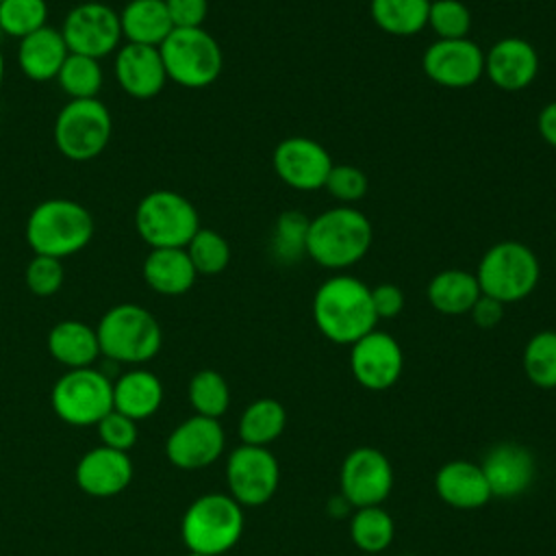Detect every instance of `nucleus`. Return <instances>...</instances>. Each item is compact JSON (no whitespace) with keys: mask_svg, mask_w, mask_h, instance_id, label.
<instances>
[{"mask_svg":"<svg viewBox=\"0 0 556 556\" xmlns=\"http://www.w3.org/2000/svg\"><path fill=\"white\" fill-rule=\"evenodd\" d=\"M313 319L326 339L341 345L356 343L376 330L371 287L350 274L330 276L313 295Z\"/></svg>","mask_w":556,"mask_h":556,"instance_id":"nucleus-1","label":"nucleus"},{"mask_svg":"<svg viewBox=\"0 0 556 556\" xmlns=\"http://www.w3.org/2000/svg\"><path fill=\"white\" fill-rule=\"evenodd\" d=\"M374 226L369 217L350 206H332L308 222L306 256L326 269L356 265L371 248Z\"/></svg>","mask_w":556,"mask_h":556,"instance_id":"nucleus-2","label":"nucleus"},{"mask_svg":"<svg viewBox=\"0 0 556 556\" xmlns=\"http://www.w3.org/2000/svg\"><path fill=\"white\" fill-rule=\"evenodd\" d=\"M24 235L35 254L63 261L87 248L93 237V217L76 200L48 198L28 213Z\"/></svg>","mask_w":556,"mask_h":556,"instance_id":"nucleus-3","label":"nucleus"},{"mask_svg":"<svg viewBox=\"0 0 556 556\" xmlns=\"http://www.w3.org/2000/svg\"><path fill=\"white\" fill-rule=\"evenodd\" d=\"M100 354L115 363H146L154 358L163 343L156 317L132 302L111 306L96 326Z\"/></svg>","mask_w":556,"mask_h":556,"instance_id":"nucleus-4","label":"nucleus"},{"mask_svg":"<svg viewBox=\"0 0 556 556\" xmlns=\"http://www.w3.org/2000/svg\"><path fill=\"white\" fill-rule=\"evenodd\" d=\"M539 278V258L532 248L521 241H500L491 245L476 269L480 291L502 304L528 298L536 289Z\"/></svg>","mask_w":556,"mask_h":556,"instance_id":"nucleus-5","label":"nucleus"},{"mask_svg":"<svg viewBox=\"0 0 556 556\" xmlns=\"http://www.w3.org/2000/svg\"><path fill=\"white\" fill-rule=\"evenodd\" d=\"M167 80L185 89H204L213 85L224 67V54L217 39L200 28H174L159 46Z\"/></svg>","mask_w":556,"mask_h":556,"instance_id":"nucleus-6","label":"nucleus"},{"mask_svg":"<svg viewBox=\"0 0 556 556\" xmlns=\"http://www.w3.org/2000/svg\"><path fill=\"white\" fill-rule=\"evenodd\" d=\"M243 513L241 506L222 493L198 497L185 513L180 534L189 552L217 556L228 552L241 536Z\"/></svg>","mask_w":556,"mask_h":556,"instance_id":"nucleus-7","label":"nucleus"},{"mask_svg":"<svg viewBox=\"0 0 556 556\" xmlns=\"http://www.w3.org/2000/svg\"><path fill=\"white\" fill-rule=\"evenodd\" d=\"M135 228L150 248H187L200 230V215L182 193L156 189L139 200Z\"/></svg>","mask_w":556,"mask_h":556,"instance_id":"nucleus-8","label":"nucleus"},{"mask_svg":"<svg viewBox=\"0 0 556 556\" xmlns=\"http://www.w3.org/2000/svg\"><path fill=\"white\" fill-rule=\"evenodd\" d=\"M54 143L70 161H89L102 154L113 135V117L98 98L70 100L54 119Z\"/></svg>","mask_w":556,"mask_h":556,"instance_id":"nucleus-9","label":"nucleus"},{"mask_svg":"<svg viewBox=\"0 0 556 556\" xmlns=\"http://www.w3.org/2000/svg\"><path fill=\"white\" fill-rule=\"evenodd\" d=\"M52 408L70 426H96L113 410V382L93 367L67 369L52 387Z\"/></svg>","mask_w":556,"mask_h":556,"instance_id":"nucleus-10","label":"nucleus"},{"mask_svg":"<svg viewBox=\"0 0 556 556\" xmlns=\"http://www.w3.org/2000/svg\"><path fill=\"white\" fill-rule=\"evenodd\" d=\"M59 30L70 52L98 61L115 52L122 43L119 13L111 4L98 0H87L72 7Z\"/></svg>","mask_w":556,"mask_h":556,"instance_id":"nucleus-11","label":"nucleus"},{"mask_svg":"<svg viewBox=\"0 0 556 556\" xmlns=\"http://www.w3.org/2000/svg\"><path fill=\"white\" fill-rule=\"evenodd\" d=\"M271 165L287 187L295 191H317L326 185L334 163L319 141L293 135L274 148Z\"/></svg>","mask_w":556,"mask_h":556,"instance_id":"nucleus-12","label":"nucleus"},{"mask_svg":"<svg viewBox=\"0 0 556 556\" xmlns=\"http://www.w3.org/2000/svg\"><path fill=\"white\" fill-rule=\"evenodd\" d=\"M426 76L445 89H467L484 74V52L469 37L437 39L424 52Z\"/></svg>","mask_w":556,"mask_h":556,"instance_id":"nucleus-13","label":"nucleus"},{"mask_svg":"<svg viewBox=\"0 0 556 556\" xmlns=\"http://www.w3.org/2000/svg\"><path fill=\"white\" fill-rule=\"evenodd\" d=\"M226 478L237 504L261 506L278 486V463L261 445H241L228 456Z\"/></svg>","mask_w":556,"mask_h":556,"instance_id":"nucleus-14","label":"nucleus"},{"mask_svg":"<svg viewBox=\"0 0 556 556\" xmlns=\"http://www.w3.org/2000/svg\"><path fill=\"white\" fill-rule=\"evenodd\" d=\"M393 473L387 456L374 447H356L341 467V491L350 506H378L391 491Z\"/></svg>","mask_w":556,"mask_h":556,"instance_id":"nucleus-15","label":"nucleus"},{"mask_svg":"<svg viewBox=\"0 0 556 556\" xmlns=\"http://www.w3.org/2000/svg\"><path fill=\"white\" fill-rule=\"evenodd\" d=\"M224 450V430L213 417H189L176 426L167 441L165 454L178 469H202L219 458Z\"/></svg>","mask_w":556,"mask_h":556,"instance_id":"nucleus-16","label":"nucleus"},{"mask_svg":"<svg viewBox=\"0 0 556 556\" xmlns=\"http://www.w3.org/2000/svg\"><path fill=\"white\" fill-rule=\"evenodd\" d=\"M402 348L400 343L380 330H371L352 343L350 367L354 378L371 391L389 389L402 374Z\"/></svg>","mask_w":556,"mask_h":556,"instance_id":"nucleus-17","label":"nucleus"},{"mask_svg":"<svg viewBox=\"0 0 556 556\" xmlns=\"http://www.w3.org/2000/svg\"><path fill=\"white\" fill-rule=\"evenodd\" d=\"M113 74L117 85L137 100L159 96L167 83V72L159 48L141 43H124L117 48Z\"/></svg>","mask_w":556,"mask_h":556,"instance_id":"nucleus-18","label":"nucleus"},{"mask_svg":"<svg viewBox=\"0 0 556 556\" xmlns=\"http://www.w3.org/2000/svg\"><path fill=\"white\" fill-rule=\"evenodd\" d=\"M484 74L504 91L526 89L539 74V54L530 41L504 37L484 54Z\"/></svg>","mask_w":556,"mask_h":556,"instance_id":"nucleus-19","label":"nucleus"},{"mask_svg":"<svg viewBox=\"0 0 556 556\" xmlns=\"http://www.w3.org/2000/svg\"><path fill=\"white\" fill-rule=\"evenodd\" d=\"M132 480V463L126 452L98 445L76 465V484L93 497H113Z\"/></svg>","mask_w":556,"mask_h":556,"instance_id":"nucleus-20","label":"nucleus"},{"mask_svg":"<svg viewBox=\"0 0 556 556\" xmlns=\"http://www.w3.org/2000/svg\"><path fill=\"white\" fill-rule=\"evenodd\" d=\"M480 469L486 478L491 495L513 497L523 493L532 482L534 460L526 447L517 443H502L486 454Z\"/></svg>","mask_w":556,"mask_h":556,"instance_id":"nucleus-21","label":"nucleus"},{"mask_svg":"<svg viewBox=\"0 0 556 556\" xmlns=\"http://www.w3.org/2000/svg\"><path fill=\"white\" fill-rule=\"evenodd\" d=\"M70 50L59 28L43 26L33 35L20 39L17 46V63L26 78L35 83H46L56 78L63 61Z\"/></svg>","mask_w":556,"mask_h":556,"instance_id":"nucleus-22","label":"nucleus"},{"mask_svg":"<svg viewBox=\"0 0 556 556\" xmlns=\"http://www.w3.org/2000/svg\"><path fill=\"white\" fill-rule=\"evenodd\" d=\"M198 274L185 248H152L143 261L146 285L161 295L187 293Z\"/></svg>","mask_w":556,"mask_h":556,"instance_id":"nucleus-23","label":"nucleus"},{"mask_svg":"<svg viewBox=\"0 0 556 556\" xmlns=\"http://www.w3.org/2000/svg\"><path fill=\"white\" fill-rule=\"evenodd\" d=\"M437 493L454 508H478L489 502L491 489L482 469L467 460H452L437 471Z\"/></svg>","mask_w":556,"mask_h":556,"instance_id":"nucleus-24","label":"nucleus"},{"mask_svg":"<svg viewBox=\"0 0 556 556\" xmlns=\"http://www.w3.org/2000/svg\"><path fill=\"white\" fill-rule=\"evenodd\" d=\"M48 352L67 369L91 367L100 356L98 332L80 319H63L48 332Z\"/></svg>","mask_w":556,"mask_h":556,"instance_id":"nucleus-25","label":"nucleus"},{"mask_svg":"<svg viewBox=\"0 0 556 556\" xmlns=\"http://www.w3.org/2000/svg\"><path fill=\"white\" fill-rule=\"evenodd\" d=\"M163 402V384L148 369H130L113 382V408L135 421L148 419Z\"/></svg>","mask_w":556,"mask_h":556,"instance_id":"nucleus-26","label":"nucleus"},{"mask_svg":"<svg viewBox=\"0 0 556 556\" xmlns=\"http://www.w3.org/2000/svg\"><path fill=\"white\" fill-rule=\"evenodd\" d=\"M122 37L126 43L159 48L174 30L165 0H130L119 13Z\"/></svg>","mask_w":556,"mask_h":556,"instance_id":"nucleus-27","label":"nucleus"},{"mask_svg":"<svg viewBox=\"0 0 556 556\" xmlns=\"http://www.w3.org/2000/svg\"><path fill=\"white\" fill-rule=\"evenodd\" d=\"M426 295L434 311L443 315H463L471 311L482 291L473 271L450 267L432 276Z\"/></svg>","mask_w":556,"mask_h":556,"instance_id":"nucleus-28","label":"nucleus"},{"mask_svg":"<svg viewBox=\"0 0 556 556\" xmlns=\"http://www.w3.org/2000/svg\"><path fill=\"white\" fill-rule=\"evenodd\" d=\"M430 0H371L374 24L393 37H413L428 26Z\"/></svg>","mask_w":556,"mask_h":556,"instance_id":"nucleus-29","label":"nucleus"},{"mask_svg":"<svg viewBox=\"0 0 556 556\" xmlns=\"http://www.w3.org/2000/svg\"><path fill=\"white\" fill-rule=\"evenodd\" d=\"M287 421V413L280 402L263 397L252 402L239 421V434L245 445H265L274 441Z\"/></svg>","mask_w":556,"mask_h":556,"instance_id":"nucleus-30","label":"nucleus"},{"mask_svg":"<svg viewBox=\"0 0 556 556\" xmlns=\"http://www.w3.org/2000/svg\"><path fill=\"white\" fill-rule=\"evenodd\" d=\"M56 83L70 96V100L98 98L104 83L102 65L98 59L70 52L56 74Z\"/></svg>","mask_w":556,"mask_h":556,"instance_id":"nucleus-31","label":"nucleus"},{"mask_svg":"<svg viewBox=\"0 0 556 556\" xmlns=\"http://www.w3.org/2000/svg\"><path fill=\"white\" fill-rule=\"evenodd\" d=\"M308 217L302 211H282L274 224L269 239L271 256L282 265H293L306 254Z\"/></svg>","mask_w":556,"mask_h":556,"instance_id":"nucleus-32","label":"nucleus"},{"mask_svg":"<svg viewBox=\"0 0 556 556\" xmlns=\"http://www.w3.org/2000/svg\"><path fill=\"white\" fill-rule=\"evenodd\" d=\"M187 254L193 263L198 276H217L230 263V245L228 241L213 228H202L187 243Z\"/></svg>","mask_w":556,"mask_h":556,"instance_id":"nucleus-33","label":"nucleus"},{"mask_svg":"<svg viewBox=\"0 0 556 556\" xmlns=\"http://www.w3.org/2000/svg\"><path fill=\"white\" fill-rule=\"evenodd\" d=\"M523 369L530 382L541 389L556 387V332L541 330L536 332L523 350Z\"/></svg>","mask_w":556,"mask_h":556,"instance_id":"nucleus-34","label":"nucleus"},{"mask_svg":"<svg viewBox=\"0 0 556 556\" xmlns=\"http://www.w3.org/2000/svg\"><path fill=\"white\" fill-rule=\"evenodd\" d=\"M352 541L367 554L382 552L393 539V521L387 510L378 506L358 508L350 523Z\"/></svg>","mask_w":556,"mask_h":556,"instance_id":"nucleus-35","label":"nucleus"},{"mask_svg":"<svg viewBox=\"0 0 556 556\" xmlns=\"http://www.w3.org/2000/svg\"><path fill=\"white\" fill-rule=\"evenodd\" d=\"M46 0H2L0 2V33L24 39L35 30L48 26Z\"/></svg>","mask_w":556,"mask_h":556,"instance_id":"nucleus-36","label":"nucleus"},{"mask_svg":"<svg viewBox=\"0 0 556 556\" xmlns=\"http://www.w3.org/2000/svg\"><path fill=\"white\" fill-rule=\"evenodd\" d=\"M189 402L195 408V413L202 417L217 419L219 415H224L230 402V393L224 376L213 369L198 371L189 382Z\"/></svg>","mask_w":556,"mask_h":556,"instance_id":"nucleus-37","label":"nucleus"},{"mask_svg":"<svg viewBox=\"0 0 556 556\" xmlns=\"http://www.w3.org/2000/svg\"><path fill=\"white\" fill-rule=\"evenodd\" d=\"M428 26L439 39H465L471 28V13L460 0H430Z\"/></svg>","mask_w":556,"mask_h":556,"instance_id":"nucleus-38","label":"nucleus"},{"mask_svg":"<svg viewBox=\"0 0 556 556\" xmlns=\"http://www.w3.org/2000/svg\"><path fill=\"white\" fill-rule=\"evenodd\" d=\"M63 263L61 258L46 256V254H33V258L26 265L24 280L30 293L39 298L54 295L63 287Z\"/></svg>","mask_w":556,"mask_h":556,"instance_id":"nucleus-39","label":"nucleus"},{"mask_svg":"<svg viewBox=\"0 0 556 556\" xmlns=\"http://www.w3.org/2000/svg\"><path fill=\"white\" fill-rule=\"evenodd\" d=\"M367 176L354 167V165H332L324 189H328V193L332 198H337L343 204H352L356 200H361L367 193Z\"/></svg>","mask_w":556,"mask_h":556,"instance_id":"nucleus-40","label":"nucleus"},{"mask_svg":"<svg viewBox=\"0 0 556 556\" xmlns=\"http://www.w3.org/2000/svg\"><path fill=\"white\" fill-rule=\"evenodd\" d=\"M96 426L102 445L111 450L128 452L137 443V421L117 413L115 408L109 410Z\"/></svg>","mask_w":556,"mask_h":556,"instance_id":"nucleus-41","label":"nucleus"},{"mask_svg":"<svg viewBox=\"0 0 556 556\" xmlns=\"http://www.w3.org/2000/svg\"><path fill=\"white\" fill-rule=\"evenodd\" d=\"M174 28H200L208 15V0H165Z\"/></svg>","mask_w":556,"mask_h":556,"instance_id":"nucleus-42","label":"nucleus"},{"mask_svg":"<svg viewBox=\"0 0 556 556\" xmlns=\"http://www.w3.org/2000/svg\"><path fill=\"white\" fill-rule=\"evenodd\" d=\"M371 304L380 317H395L404 308V291L393 282H380L371 287Z\"/></svg>","mask_w":556,"mask_h":556,"instance_id":"nucleus-43","label":"nucleus"},{"mask_svg":"<svg viewBox=\"0 0 556 556\" xmlns=\"http://www.w3.org/2000/svg\"><path fill=\"white\" fill-rule=\"evenodd\" d=\"M469 313H471L473 321H476L480 328H493V326L500 324L502 317H504V304L482 293V295L476 300V304L471 306Z\"/></svg>","mask_w":556,"mask_h":556,"instance_id":"nucleus-44","label":"nucleus"},{"mask_svg":"<svg viewBox=\"0 0 556 556\" xmlns=\"http://www.w3.org/2000/svg\"><path fill=\"white\" fill-rule=\"evenodd\" d=\"M536 130L541 139L556 150V100L545 104L536 117Z\"/></svg>","mask_w":556,"mask_h":556,"instance_id":"nucleus-45","label":"nucleus"},{"mask_svg":"<svg viewBox=\"0 0 556 556\" xmlns=\"http://www.w3.org/2000/svg\"><path fill=\"white\" fill-rule=\"evenodd\" d=\"M2 80H4V54L0 50V87H2Z\"/></svg>","mask_w":556,"mask_h":556,"instance_id":"nucleus-46","label":"nucleus"},{"mask_svg":"<svg viewBox=\"0 0 556 556\" xmlns=\"http://www.w3.org/2000/svg\"><path fill=\"white\" fill-rule=\"evenodd\" d=\"M189 556H204V554H195V552H189Z\"/></svg>","mask_w":556,"mask_h":556,"instance_id":"nucleus-47","label":"nucleus"},{"mask_svg":"<svg viewBox=\"0 0 556 556\" xmlns=\"http://www.w3.org/2000/svg\"><path fill=\"white\" fill-rule=\"evenodd\" d=\"M402 556H413V554H402Z\"/></svg>","mask_w":556,"mask_h":556,"instance_id":"nucleus-48","label":"nucleus"},{"mask_svg":"<svg viewBox=\"0 0 556 556\" xmlns=\"http://www.w3.org/2000/svg\"><path fill=\"white\" fill-rule=\"evenodd\" d=\"M0 2H2V0H0Z\"/></svg>","mask_w":556,"mask_h":556,"instance_id":"nucleus-49","label":"nucleus"}]
</instances>
